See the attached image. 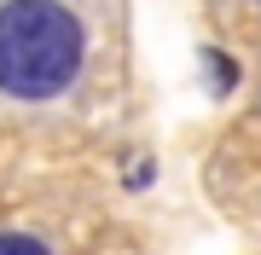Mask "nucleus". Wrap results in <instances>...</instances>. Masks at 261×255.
I'll list each match as a JSON object with an SVG mask.
<instances>
[{
    "label": "nucleus",
    "instance_id": "obj_3",
    "mask_svg": "<svg viewBox=\"0 0 261 255\" xmlns=\"http://www.w3.org/2000/svg\"><path fill=\"white\" fill-rule=\"evenodd\" d=\"M209 70H215V87H221V93H232V81H238L232 58H226V52H209Z\"/></svg>",
    "mask_w": 261,
    "mask_h": 255
},
{
    "label": "nucleus",
    "instance_id": "obj_2",
    "mask_svg": "<svg viewBox=\"0 0 261 255\" xmlns=\"http://www.w3.org/2000/svg\"><path fill=\"white\" fill-rule=\"evenodd\" d=\"M0 255H53V249L29 232H0Z\"/></svg>",
    "mask_w": 261,
    "mask_h": 255
},
{
    "label": "nucleus",
    "instance_id": "obj_1",
    "mask_svg": "<svg viewBox=\"0 0 261 255\" xmlns=\"http://www.w3.org/2000/svg\"><path fill=\"white\" fill-rule=\"evenodd\" d=\"M87 29L64 0H6L0 6V93L41 104L82 76Z\"/></svg>",
    "mask_w": 261,
    "mask_h": 255
}]
</instances>
